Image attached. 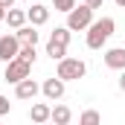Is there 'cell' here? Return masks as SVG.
Instances as JSON below:
<instances>
[{
	"mask_svg": "<svg viewBox=\"0 0 125 125\" xmlns=\"http://www.w3.org/2000/svg\"><path fill=\"white\" fill-rule=\"evenodd\" d=\"M114 29H116L114 18H102V21H93V23L87 26V47H90V50H102V47L108 44V38L114 35Z\"/></svg>",
	"mask_w": 125,
	"mask_h": 125,
	"instance_id": "1",
	"label": "cell"
},
{
	"mask_svg": "<svg viewBox=\"0 0 125 125\" xmlns=\"http://www.w3.org/2000/svg\"><path fill=\"white\" fill-rule=\"evenodd\" d=\"M93 23V9L87 6V3H82V6H73L70 12H67V26L73 32H82V29H87Z\"/></svg>",
	"mask_w": 125,
	"mask_h": 125,
	"instance_id": "2",
	"label": "cell"
},
{
	"mask_svg": "<svg viewBox=\"0 0 125 125\" xmlns=\"http://www.w3.org/2000/svg\"><path fill=\"white\" fill-rule=\"evenodd\" d=\"M84 73H87V64L82 61V58H67V55H64L61 61H58V70H55V76H61L64 82H76V79H84Z\"/></svg>",
	"mask_w": 125,
	"mask_h": 125,
	"instance_id": "3",
	"label": "cell"
},
{
	"mask_svg": "<svg viewBox=\"0 0 125 125\" xmlns=\"http://www.w3.org/2000/svg\"><path fill=\"white\" fill-rule=\"evenodd\" d=\"M32 73V64L23 61V58H12V61H6V73H3V79L9 82V84H18L21 79H26Z\"/></svg>",
	"mask_w": 125,
	"mask_h": 125,
	"instance_id": "4",
	"label": "cell"
},
{
	"mask_svg": "<svg viewBox=\"0 0 125 125\" xmlns=\"http://www.w3.org/2000/svg\"><path fill=\"white\" fill-rule=\"evenodd\" d=\"M18 50H21L18 35H3V38H0V61H12V58H18Z\"/></svg>",
	"mask_w": 125,
	"mask_h": 125,
	"instance_id": "5",
	"label": "cell"
},
{
	"mask_svg": "<svg viewBox=\"0 0 125 125\" xmlns=\"http://www.w3.org/2000/svg\"><path fill=\"white\" fill-rule=\"evenodd\" d=\"M64 84H67V82H64L61 76H55V79H47V82L41 84V93L47 96L50 102H55V99H61V96H64Z\"/></svg>",
	"mask_w": 125,
	"mask_h": 125,
	"instance_id": "6",
	"label": "cell"
},
{
	"mask_svg": "<svg viewBox=\"0 0 125 125\" xmlns=\"http://www.w3.org/2000/svg\"><path fill=\"white\" fill-rule=\"evenodd\" d=\"M38 93H41V84H38L35 79H29V76L15 84V96H18V99H35Z\"/></svg>",
	"mask_w": 125,
	"mask_h": 125,
	"instance_id": "7",
	"label": "cell"
},
{
	"mask_svg": "<svg viewBox=\"0 0 125 125\" xmlns=\"http://www.w3.org/2000/svg\"><path fill=\"white\" fill-rule=\"evenodd\" d=\"M26 18H29V23H35V26H44L50 21V9L41 6V3H32L29 9H26Z\"/></svg>",
	"mask_w": 125,
	"mask_h": 125,
	"instance_id": "8",
	"label": "cell"
},
{
	"mask_svg": "<svg viewBox=\"0 0 125 125\" xmlns=\"http://www.w3.org/2000/svg\"><path fill=\"white\" fill-rule=\"evenodd\" d=\"M105 64L111 70H125V47H114L105 52Z\"/></svg>",
	"mask_w": 125,
	"mask_h": 125,
	"instance_id": "9",
	"label": "cell"
},
{
	"mask_svg": "<svg viewBox=\"0 0 125 125\" xmlns=\"http://www.w3.org/2000/svg\"><path fill=\"white\" fill-rule=\"evenodd\" d=\"M26 21H29V18H26V12H23V9H15V6H12V9H6V23H9L12 29H21Z\"/></svg>",
	"mask_w": 125,
	"mask_h": 125,
	"instance_id": "10",
	"label": "cell"
},
{
	"mask_svg": "<svg viewBox=\"0 0 125 125\" xmlns=\"http://www.w3.org/2000/svg\"><path fill=\"white\" fill-rule=\"evenodd\" d=\"M50 116H52V108H50V105H44V102L32 105V111H29V119H32V122H47Z\"/></svg>",
	"mask_w": 125,
	"mask_h": 125,
	"instance_id": "11",
	"label": "cell"
},
{
	"mask_svg": "<svg viewBox=\"0 0 125 125\" xmlns=\"http://www.w3.org/2000/svg\"><path fill=\"white\" fill-rule=\"evenodd\" d=\"M15 35H18V41L21 44H38V32H35V23H23L21 29H15Z\"/></svg>",
	"mask_w": 125,
	"mask_h": 125,
	"instance_id": "12",
	"label": "cell"
},
{
	"mask_svg": "<svg viewBox=\"0 0 125 125\" xmlns=\"http://www.w3.org/2000/svg\"><path fill=\"white\" fill-rule=\"evenodd\" d=\"M50 119H52L55 125H67L70 119H73V111H70L67 105H55V108H52V116H50Z\"/></svg>",
	"mask_w": 125,
	"mask_h": 125,
	"instance_id": "13",
	"label": "cell"
},
{
	"mask_svg": "<svg viewBox=\"0 0 125 125\" xmlns=\"http://www.w3.org/2000/svg\"><path fill=\"white\" fill-rule=\"evenodd\" d=\"M47 55L52 61H61L67 55V44H58V41H47Z\"/></svg>",
	"mask_w": 125,
	"mask_h": 125,
	"instance_id": "14",
	"label": "cell"
},
{
	"mask_svg": "<svg viewBox=\"0 0 125 125\" xmlns=\"http://www.w3.org/2000/svg\"><path fill=\"white\" fill-rule=\"evenodd\" d=\"M18 58H23V61L35 64V44H21V50H18Z\"/></svg>",
	"mask_w": 125,
	"mask_h": 125,
	"instance_id": "15",
	"label": "cell"
},
{
	"mask_svg": "<svg viewBox=\"0 0 125 125\" xmlns=\"http://www.w3.org/2000/svg\"><path fill=\"white\" fill-rule=\"evenodd\" d=\"M99 119H102V116H99V111H84V114L79 116V122H82V125H96Z\"/></svg>",
	"mask_w": 125,
	"mask_h": 125,
	"instance_id": "16",
	"label": "cell"
},
{
	"mask_svg": "<svg viewBox=\"0 0 125 125\" xmlns=\"http://www.w3.org/2000/svg\"><path fill=\"white\" fill-rule=\"evenodd\" d=\"M52 6H55V12H70L76 6V0H52Z\"/></svg>",
	"mask_w": 125,
	"mask_h": 125,
	"instance_id": "17",
	"label": "cell"
},
{
	"mask_svg": "<svg viewBox=\"0 0 125 125\" xmlns=\"http://www.w3.org/2000/svg\"><path fill=\"white\" fill-rule=\"evenodd\" d=\"M9 111H12V102H9L6 96H0V116H6Z\"/></svg>",
	"mask_w": 125,
	"mask_h": 125,
	"instance_id": "18",
	"label": "cell"
},
{
	"mask_svg": "<svg viewBox=\"0 0 125 125\" xmlns=\"http://www.w3.org/2000/svg\"><path fill=\"white\" fill-rule=\"evenodd\" d=\"M84 3H87L90 9H102V3H105V0H84Z\"/></svg>",
	"mask_w": 125,
	"mask_h": 125,
	"instance_id": "19",
	"label": "cell"
},
{
	"mask_svg": "<svg viewBox=\"0 0 125 125\" xmlns=\"http://www.w3.org/2000/svg\"><path fill=\"white\" fill-rule=\"evenodd\" d=\"M119 90L125 93V70H122V76H119Z\"/></svg>",
	"mask_w": 125,
	"mask_h": 125,
	"instance_id": "20",
	"label": "cell"
},
{
	"mask_svg": "<svg viewBox=\"0 0 125 125\" xmlns=\"http://www.w3.org/2000/svg\"><path fill=\"white\" fill-rule=\"evenodd\" d=\"M0 3H3L6 9H12V6H15V0H0Z\"/></svg>",
	"mask_w": 125,
	"mask_h": 125,
	"instance_id": "21",
	"label": "cell"
},
{
	"mask_svg": "<svg viewBox=\"0 0 125 125\" xmlns=\"http://www.w3.org/2000/svg\"><path fill=\"white\" fill-rule=\"evenodd\" d=\"M0 21H6V6L0 3Z\"/></svg>",
	"mask_w": 125,
	"mask_h": 125,
	"instance_id": "22",
	"label": "cell"
},
{
	"mask_svg": "<svg viewBox=\"0 0 125 125\" xmlns=\"http://www.w3.org/2000/svg\"><path fill=\"white\" fill-rule=\"evenodd\" d=\"M114 3H116V6H122V9H125V0H114Z\"/></svg>",
	"mask_w": 125,
	"mask_h": 125,
	"instance_id": "23",
	"label": "cell"
}]
</instances>
